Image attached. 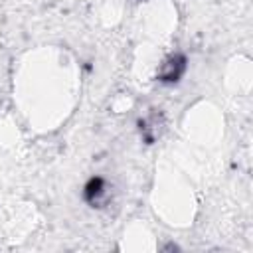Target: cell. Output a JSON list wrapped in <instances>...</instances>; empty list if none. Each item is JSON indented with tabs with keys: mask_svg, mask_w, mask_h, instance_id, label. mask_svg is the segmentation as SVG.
<instances>
[{
	"mask_svg": "<svg viewBox=\"0 0 253 253\" xmlns=\"http://www.w3.org/2000/svg\"><path fill=\"white\" fill-rule=\"evenodd\" d=\"M103 194V180L101 178H95V180H91L89 184H87V192H85V196H87V200H95L97 196H101Z\"/></svg>",
	"mask_w": 253,
	"mask_h": 253,
	"instance_id": "6da1fadb",
	"label": "cell"
}]
</instances>
